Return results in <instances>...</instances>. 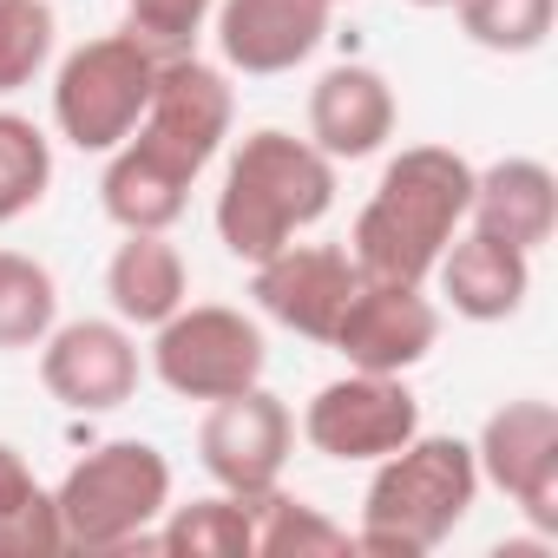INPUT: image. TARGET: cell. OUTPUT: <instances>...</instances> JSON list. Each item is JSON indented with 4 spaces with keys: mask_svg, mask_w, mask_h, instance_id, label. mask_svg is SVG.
<instances>
[{
    "mask_svg": "<svg viewBox=\"0 0 558 558\" xmlns=\"http://www.w3.org/2000/svg\"><path fill=\"white\" fill-rule=\"evenodd\" d=\"M473 204V165L453 145H408L388 158L375 197L362 204L349 230V256L362 276L388 283H427L440 250L466 230Z\"/></svg>",
    "mask_w": 558,
    "mask_h": 558,
    "instance_id": "6da1fadb",
    "label": "cell"
},
{
    "mask_svg": "<svg viewBox=\"0 0 558 558\" xmlns=\"http://www.w3.org/2000/svg\"><path fill=\"white\" fill-rule=\"evenodd\" d=\"M336 204V165L296 138V132H250L230 165H223V191H217V236L236 263H263L283 243H296L303 230H316Z\"/></svg>",
    "mask_w": 558,
    "mask_h": 558,
    "instance_id": "7a4b0ae2",
    "label": "cell"
},
{
    "mask_svg": "<svg viewBox=\"0 0 558 558\" xmlns=\"http://www.w3.org/2000/svg\"><path fill=\"white\" fill-rule=\"evenodd\" d=\"M473 499H480L473 447L453 434H414L408 447L375 460L355 545L381 551V558H421L440 538H453V525L473 512Z\"/></svg>",
    "mask_w": 558,
    "mask_h": 558,
    "instance_id": "3957f363",
    "label": "cell"
},
{
    "mask_svg": "<svg viewBox=\"0 0 558 558\" xmlns=\"http://www.w3.org/2000/svg\"><path fill=\"white\" fill-rule=\"evenodd\" d=\"M171 506V460L151 440H106L53 486L66 551H145Z\"/></svg>",
    "mask_w": 558,
    "mask_h": 558,
    "instance_id": "277c9868",
    "label": "cell"
},
{
    "mask_svg": "<svg viewBox=\"0 0 558 558\" xmlns=\"http://www.w3.org/2000/svg\"><path fill=\"white\" fill-rule=\"evenodd\" d=\"M158 47H145L132 27L125 34H99L86 47H73L53 73V125L66 145L80 151H119L132 138V125L151 106V80H158Z\"/></svg>",
    "mask_w": 558,
    "mask_h": 558,
    "instance_id": "5b68a950",
    "label": "cell"
},
{
    "mask_svg": "<svg viewBox=\"0 0 558 558\" xmlns=\"http://www.w3.org/2000/svg\"><path fill=\"white\" fill-rule=\"evenodd\" d=\"M230 119H236L230 80L217 66H204L197 53H165L158 60V80H151V106H145V119L132 125L125 145L145 151L151 165H165L171 178L197 184L204 165L223 151Z\"/></svg>",
    "mask_w": 558,
    "mask_h": 558,
    "instance_id": "8992f818",
    "label": "cell"
},
{
    "mask_svg": "<svg viewBox=\"0 0 558 558\" xmlns=\"http://www.w3.org/2000/svg\"><path fill=\"white\" fill-rule=\"evenodd\" d=\"M269 368V349H263V329L243 316V310H223V303H184L178 316L158 323V342H151V375L178 395V401H223V395H243L256 388Z\"/></svg>",
    "mask_w": 558,
    "mask_h": 558,
    "instance_id": "52a82bcc",
    "label": "cell"
},
{
    "mask_svg": "<svg viewBox=\"0 0 558 558\" xmlns=\"http://www.w3.org/2000/svg\"><path fill=\"white\" fill-rule=\"evenodd\" d=\"M414 434H421V401L401 375L349 368L342 381L316 388V401L303 408V440L342 466H375L395 447H408Z\"/></svg>",
    "mask_w": 558,
    "mask_h": 558,
    "instance_id": "ba28073f",
    "label": "cell"
},
{
    "mask_svg": "<svg viewBox=\"0 0 558 558\" xmlns=\"http://www.w3.org/2000/svg\"><path fill=\"white\" fill-rule=\"evenodd\" d=\"M480 480H493L532 532H558V408L551 401H506L486 414L473 440Z\"/></svg>",
    "mask_w": 558,
    "mask_h": 558,
    "instance_id": "9c48e42d",
    "label": "cell"
},
{
    "mask_svg": "<svg viewBox=\"0 0 558 558\" xmlns=\"http://www.w3.org/2000/svg\"><path fill=\"white\" fill-rule=\"evenodd\" d=\"M290 447H296V414L276 401L263 381L243 388V395L210 401V414H204V427H197V460H204V473H210L223 493H243V499L283 486Z\"/></svg>",
    "mask_w": 558,
    "mask_h": 558,
    "instance_id": "30bf717a",
    "label": "cell"
},
{
    "mask_svg": "<svg viewBox=\"0 0 558 558\" xmlns=\"http://www.w3.org/2000/svg\"><path fill=\"white\" fill-rule=\"evenodd\" d=\"M434 342H440V310L427 283H388V276H362L329 336V349L368 375H408L434 355Z\"/></svg>",
    "mask_w": 558,
    "mask_h": 558,
    "instance_id": "8fae6325",
    "label": "cell"
},
{
    "mask_svg": "<svg viewBox=\"0 0 558 558\" xmlns=\"http://www.w3.org/2000/svg\"><path fill=\"white\" fill-rule=\"evenodd\" d=\"M250 296L269 323H283L290 336H310V342H329L355 283H362V269L349 250L336 243H283L276 256L250 263Z\"/></svg>",
    "mask_w": 558,
    "mask_h": 558,
    "instance_id": "7c38bea8",
    "label": "cell"
},
{
    "mask_svg": "<svg viewBox=\"0 0 558 558\" xmlns=\"http://www.w3.org/2000/svg\"><path fill=\"white\" fill-rule=\"evenodd\" d=\"M40 381L53 401H66L73 414H112L138 395V342L125 323H53V336L40 342Z\"/></svg>",
    "mask_w": 558,
    "mask_h": 558,
    "instance_id": "4fadbf2b",
    "label": "cell"
},
{
    "mask_svg": "<svg viewBox=\"0 0 558 558\" xmlns=\"http://www.w3.org/2000/svg\"><path fill=\"white\" fill-rule=\"evenodd\" d=\"M336 21V0H217V53L230 73H296Z\"/></svg>",
    "mask_w": 558,
    "mask_h": 558,
    "instance_id": "5bb4252c",
    "label": "cell"
},
{
    "mask_svg": "<svg viewBox=\"0 0 558 558\" xmlns=\"http://www.w3.org/2000/svg\"><path fill=\"white\" fill-rule=\"evenodd\" d=\"M395 86L375 73V66H329L310 93V145L329 158V165H355V158H375L388 138H395Z\"/></svg>",
    "mask_w": 558,
    "mask_h": 558,
    "instance_id": "9a60e30c",
    "label": "cell"
},
{
    "mask_svg": "<svg viewBox=\"0 0 558 558\" xmlns=\"http://www.w3.org/2000/svg\"><path fill=\"white\" fill-rule=\"evenodd\" d=\"M434 276H440L447 310L466 316V323H506L532 296V256L499 243V236H486V230H473V223L440 250Z\"/></svg>",
    "mask_w": 558,
    "mask_h": 558,
    "instance_id": "2e32d148",
    "label": "cell"
},
{
    "mask_svg": "<svg viewBox=\"0 0 558 558\" xmlns=\"http://www.w3.org/2000/svg\"><path fill=\"white\" fill-rule=\"evenodd\" d=\"M466 223L538 256L558 230V178L551 165L538 158H499L486 171H473V204H466Z\"/></svg>",
    "mask_w": 558,
    "mask_h": 558,
    "instance_id": "e0dca14e",
    "label": "cell"
},
{
    "mask_svg": "<svg viewBox=\"0 0 558 558\" xmlns=\"http://www.w3.org/2000/svg\"><path fill=\"white\" fill-rule=\"evenodd\" d=\"M106 296L125 329H158L191 303V269L165 230H125V243L106 263Z\"/></svg>",
    "mask_w": 558,
    "mask_h": 558,
    "instance_id": "ac0fdd59",
    "label": "cell"
},
{
    "mask_svg": "<svg viewBox=\"0 0 558 558\" xmlns=\"http://www.w3.org/2000/svg\"><path fill=\"white\" fill-rule=\"evenodd\" d=\"M158 551L171 558H256V512L243 493H210L191 506H165Z\"/></svg>",
    "mask_w": 558,
    "mask_h": 558,
    "instance_id": "d6986e66",
    "label": "cell"
},
{
    "mask_svg": "<svg viewBox=\"0 0 558 558\" xmlns=\"http://www.w3.org/2000/svg\"><path fill=\"white\" fill-rule=\"evenodd\" d=\"M112 165H106V184H99V197H106V217L119 223V230H171L178 217H184V204H191V184L184 178H171L165 165H151L145 151H132V145H119V151H106Z\"/></svg>",
    "mask_w": 558,
    "mask_h": 558,
    "instance_id": "ffe728a7",
    "label": "cell"
},
{
    "mask_svg": "<svg viewBox=\"0 0 558 558\" xmlns=\"http://www.w3.org/2000/svg\"><path fill=\"white\" fill-rule=\"evenodd\" d=\"M250 512H256V558H336V551H355V532L336 525L323 506L269 486V493H250Z\"/></svg>",
    "mask_w": 558,
    "mask_h": 558,
    "instance_id": "44dd1931",
    "label": "cell"
},
{
    "mask_svg": "<svg viewBox=\"0 0 558 558\" xmlns=\"http://www.w3.org/2000/svg\"><path fill=\"white\" fill-rule=\"evenodd\" d=\"M53 323H60L53 269L21 250H0V349H40Z\"/></svg>",
    "mask_w": 558,
    "mask_h": 558,
    "instance_id": "7402d4cb",
    "label": "cell"
},
{
    "mask_svg": "<svg viewBox=\"0 0 558 558\" xmlns=\"http://www.w3.org/2000/svg\"><path fill=\"white\" fill-rule=\"evenodd\" d=\"M53 184V145L34 119L0 112V223H21L27 210H40Z\"/></svg>",
    "mask_w": 558,
    "mask_h": 558,
    "instance_id": "603a6c76",
    "label": "cell"
},
{
    "mask_svg": "<svg viewBox=\"0 0 558 558\" xmlns=\"http://www.w3.org/2000/svg\"><path fill=\"white\" fill-rule=\"evenodd\" d=\"M460 34L486 53H538L551 40L558 0H453Z\"/></svg>",
    "mask_w": 558,
    "mask_h": 558,
    "instance_id": "cb8c5ba5",
    "label": "cell"
},
{
    "mask_svg": "<svg viewBox=\"0 0 558 558\" xmlns=\"http://www.w3.org/2000/svg\"><path fill=\"white\" fill-rule=\"evenodd\" d=\"M53 8L47 0H0V93H21L53 60Z\"/></svg>",
    "mask_w": 558,
    "mask_h": 558,
    "instance_id": "d4e9b609",
    "label": "cell"
},
{
    "mask_svg": "<svg viewBox=\"0 0 558 558\" xmlns=\"http://www.w3.org/2000/svg\"><path fill=\"white\" fill-rule=\"evenodd\" d=\"M210 14H217V0H125V27L158 53H191Z\"/></svg>",
    "mask_w": 558,
    "mask_h": 558,
    "instance_id": "484cf974",
    "label": "cell"
},
{
    "mask_svg": "<svg viewBox=\"0 0 558 558\" xmlns=\"http://www.w3.org/2000/svg\"><path fill=\"white\" fill-rule=\"evenodd\" d=\"M40 493H47V486L34 480V466H27L8 440H0V519H8L14 506H27V499H40Z\"/></svg>",
    "mask_w": 558,
    "mask_h": 558,
    "instance_id": "4316f807",
    "label": "cell"
},
{
    "mask_svg": "<svg viewBox=\"0 0 558 558\" xmlns=\"http://www.w3.org/2000/svg\"><path fill=\"white\" fill-rule=\"evenodd\" d=\"M408 8H453V0H408Z\"/></svg>",
    "mask_w": 558,
    "mask_h": 558,
    "instance_id": "83f0119b",
    "label": "cell"
},
{
    "mask_svg": "<svg viewBox=\"0 0 558 558\" xmlns=\"http://www.w3.org/2000/svg\"><path fill=\"white\" fill-rule=\"evenodd\" d=\"M336 8H342V0H336Z\"/></svg>",
    "mask_w": 558,
    "mask_h": 558,
    "instance_id": "f1b7e54d",
    "label": "cell"
}]
</instances>
